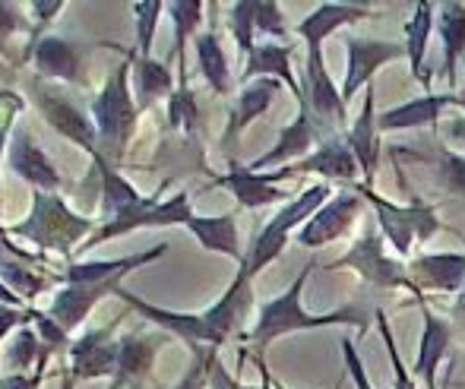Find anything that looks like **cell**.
<instances>
[{
    "instance_id": "1",
    "label": "cell",
    "mask_w": 465,
    "mask_h": 389,
    "mask_svg": "<svg viewBox=\"0 0 465 389\" xmlns=\"http://www.w3.org/2000/svg\"><path fill=\"white\" fill-rule=\"evenodd\" d=\"M311 275V269L298 275L279 298L266 301L257 314L251 335L247 339L263 352L266 345H272L276 339L288 333H301V329H323V326H361L364 329V314L358 307H342V311H330V314H311L301 304V294H304V282Z\"/></svg>"
},
{
    "instance_id": "2",
    "label": "cell",
    "mask_w": 465,
    "mask_h": 389,
    "mask_svg": "<svg viewBox=\"0 0 465 389\" xmlns=\"http://www.w3.org/2000/svg\"><path fill=\"white\" fill-rule=\"evenodd\" d=\"M95 228V222L89 215H80L67 206L57 194H42L32 190V209L23 222L10 228V234L32 241L35 247L51 250V254L70 256V250L83 247V237Z\"/></svg>"
},
{
    "instance_id": "3",
    "label": "cell",
    "mask_w": 465,
    "mask_h": 389,
    "mask_svg": "<svg viewBox=\"0 0 465 389\" xmlns=\"http://www.w3.org/2000/svg\"><path fill=\"white\" fill-rule=\"evenodd\" d=\"M134 64L121 61V67H114V74L108 76V83L102 85V92L93 102V124L98 130V153L108 162H117L127 149V140L134 134L136 115L140 105L134 95Z\"/></svg>"
},
{
    "instance_id": "4",
    "label": "cell",
    "mask_w": 465,
    "mask_h": 389,
    "mask_svg": "<svg viewBox=\"0 0 465 389\" xmlns=\"http://www.w3.org/2000/svg\"><path fill=\"white\" fill-rule=\"evenodd\" d=\"M330 196H332L330 184H313V187H307L304 194L294 196L285 209H279V213L272 215L263 228H260L257 237H253V247H251V254L244 256V263H241V273H244L247 279H253L257 273H263L282 250H285V244H288V237H292L294 228L301 232V228L313 219V213H317Z\"/></svg>"
},
{
    "instance_id": "5",
    "label": "cell",
    "mask_w": 465,
    "mask_h": 389,
    "mask_svg": "<svg viewBox=\"0 0 465 389\" xmlns=\"http://www.w3.org/2000/svg\"><path fill=\"white\" fill-rule=\"evenodd\" d=\"M358 194L364 200H371L373 213H377V222L383 228V237L392 244L399 256H411V247L415 244H424L428 237H434L440 232V219L430 206H424L421 200H411L405 206L392 200H383L371 190V184H358Z\"/></svg>"
},
{
    "instance_id": "6",
    "label": "cell",
    "mask_w": 465,
    "mask_h": 389,
    "mask_svg": "<svg viewBox=\"0 0 465 389\" xmlns=\"http://www.w3.org/2000/svg\"><path fill=\"white\" fill-rule=\"evenodd\" d=\"M193 215L196 213H193V206H190L187 190L168 196V200H159V194L143 196V203H136L134 209H127V213L114 215V219H108L104 225H98L93 232V237H86V241H83L80 254H86V250H93V247H98V244H104V241H111V237H124L130 232H140V228L187 225Z\"/></svg>"
},
{
    "instance_id": "7",
    "label": "cell",
    "mask_w": 465,
    "mask_h": 389,
    "mask_svg": "<svg viewBox=\"0 0 465 389\" xmlns=\"http://www.w3.org/2000/svg\"><path fill=\"white\" fill-rule=\"evenodd\" d=\"M330 269H351V273H358V279L368 282L373 288H405V292H411L415 298H424L421 288L405 273L402 263L383 250V237L377 234V228H368L364 237H358L349 254L339 256Z\"/></svg>"
},
{
    "instance_id": "8",
    "label": "cell",
    "mask_w": 465,
    "mask_h": 389,
    "mask_svg": "<svg viewBox=\"0 0 465 389\" xmlns=\"http://www.w3.org/2000/svg\"><path fill=\"white\" fill-rule=\"evenodd\" d=\"M336 130L330 127H320L317 121L311 117V108H301L298 117H294L288 127H282L276 146L270 149V153H263L260 158H253V162H247L244 168L247 171H257V175H263L266 168H276L279 165L285 168V162H294V158H307V153H311L313 143H323L326 136H332Z\"/></svg>"
},
{
    "instance_id": "9",
    "label": "cell",
    "mask_w": 465,
    "mask_h": 389,
    "mask_svg": "<svg viewBox=\"0 0 465 389\" xmlns=\"http://www.w3.org/2000/svg\"><path fill=\"white\" fill-rule=\"evenodd\" d=\"M35 102L42 117L57 130L61 136H67L70 143H76L80 149H86L89 155H98V130L93 117H86V111H80L67 95L48 89V85H35Z\"/></svg>"
},
{
    "instance_id": "10",
    "label": "cell",
    "mask_w": 465,
    "mask_h": 389,
    "mask_svg": "<svg viewBox=\"0 0 465 389\" xmlns=\"http://www.w3.org/2000/svg\"><path fill=\"white\" fill-rule=\"evenodd\" d=\"M304 105L301 108H311L313 115L323 121V127L336 130L345 127L349 121V105L342 102V89H336L332 76L326 74L323 51H307L304 64Z\"/></svg>"
},
{
    "instance_id": "11",
    "label": "cell",
    "mask_w": 465,
    "mask_h": 389,
    "mask_svg": "<svg viewBox=\"0 0 465 389\" xmlns=\"http://www.w3.org/2000/svg\"><path fill=\"white\" fill-rule=\"evenodd\" d=\"M358 215H361V196L342 190V194L330 196V200L313 213V219L298 232V244L307 250L326 247V244L339 241V237L349 232Z\"/></svg>"
},
{
    "instance_id": "12",
    "label": "cell",
    "mask_w": 465,
    "mask_h": 389,
    "mask_svg": "<svg viewBox=\"0 0 465 389\" xmlns=\"http://www.w3.org/2000/svg\"><path fill=\"white\" fill-rule=\"evenodd\" d=\"M111 329L114 326H102L70 345L67 386L76 384V380H104V377L114 380L121 345H117V339H111Z\"/></svg>"
},
{
    "instance_id": "13",
    "label": "cell",
    "mask_w": 465,
    "mask_h": 389,
    "mask_svg": "<svg viewBox=\"0 0 465 389\" xmlns=\"http://www.w3.org/2000/svg\"><path fill=\"white\" fill-rule=\"evenodd\" d=\"M114 298L127 301L130 307H134L140 316H146L149 323H155V326L162 329V333H172L178 335V339H184L190 348H219L215 345V335L213 329L206 326V316L203 314H184V311H168V307H159V304H149V301L136 298V294H130L127 288H117Z\"/></svg>"
},
{
    "instance_id": "14",
    "label": "cell",
    "mask_w": 465,
    "mask_h": 389,
    "mask_svg": "<svg viewBox=\"0 0 465 389\" xmlns=\"http://www.w3.org/2000/svg\"><path fill=\"white\" fill-rule=\"evenodd\" d=\"M409 55L399 42H377V38H349V74L342 83V102L349 105L361 92V85L371 83V76L380 67L392 61H402Z\"/></svg>"
},
{
    "instance_id": "15",
    "label": "cell",
    "mask_w": 465,
    "mask_h": 389,
    "mask_svg": "<svg viewBox=\"0 0 465 389\" xmlns=\"http://www.w3.org/2000/svg\"><path fill=\"white\" fill-rule=\"evenodd\" d=\"M294 175H298L294 165H285V168H279V171H263V175H257V171H247L244 165L232 162V171H228L225 177H219V184L232 190L234 200H238L244 209H263V206H272V203L285 200V190L276 187V184L285 181V177H294Z\"/></svg>"
},
{
    "instance_id": "16",
    "label": "cell",
    "mask_w": 465,
    "mask_h": 389,
    "mask_svg": "<svg viewBox=\"0 0 465 389\" xmlns=\"http://www.w3.org/2000/svg\"><path fill=\"white\" fill-rule=\"evenodd\" d=\"M6 162H10L13 175H19L25 184H32L42 194H54L61 187V171L45 155V149H38V143L32 140L29 130L19 127L13 134L10 146H6Z\"/></svg>"
},
{
    "instance_id": "17",
    "label": "cell",
    "mask_w": 465,
    "mask_h": 389,
    "mask_svg": "<svg viewBox=\"0 0 465 389\" xmlns=\"http://www.w3.org/2000/svg\"><path fill=\"white\" fill-rule=\"evenodd\" d=\"M251 311H253L251 279L238 269V275H234V282L228 285V292L222 294L209 311H203L206 326L213 329V335H215V345H225V339H232L234 333H241Z\"/></svg>"
},
{
    "instance_id": "18",
    "label": "cell",
    "mask_w": 465,
    "mask_h": 389,
    "mask_svg": "<svg viewBox=\"0 0 465 389\" xmlns=\"http://www.w3.org/2000/svg\"><path fill=\"white\" fill-rule=\"evenodd\" d=\"M83 55L86 45L61 35H42L32 48V64L35 74L45 79H61V83H76L83 70Z\"/></svg>"
},
{
    "instance_id": "19",
    "label": "cell",
    "mask_w": 465,
    "mask_h": 389,
    "mask_svg": "<svg viewBox=\"0 0 465 389\" xmlns=\"http://www.w3.org/2000/svg\"><path fill=\"white\" fill-rule=\"evenodd\" d=\"M253 79H279V83L288 85L298 105H304V85L298 83V76L292 74V48L288 45H276V42H263L247 55L244 74H241V83H253Z\"/></svg>"
},
{
    "instance_id": "20",
    "label": "cell",
    "mask_w": 465,
    "mask_h": 389,
    "mask_svg": "<svg viewBox=\"0 0 465 389\" xmlns=\"http://www.w3.org/2000/svg\"><path fill=\"white\" fill-rule=\"evenodd\" d=\"M409 275L424 292L460 294L465 288V254H424L411 260Z\"/></svg>"
},
{
    "instance_id": "21",
    "label": "cell",
    "mask_w": 465,
    "mask_h": 389,
    "mask_svg": "<svg viewBox=\"0 0 465 389\" xmlns=\"http://www.w3.org/2000/svg\"><path fill=\"white\" fill-rule=\"evenodd\" d=\"M165 244L146 250V254H134V256H121V260H83V263H70V269L64 273L67 285H104V282H124V275L134 273V269L146 266V263L165 256Z\"/></svg>"
},
{
    "instance_id": "22",
    "label": "cell",
    "mask_w": 465,
    "mask_h": 389,
    "mask_svg": "<svg viewBox=\"0 0 465 389\" xmlns=\"http://www.w3.org/2000/svg\"><path fill=\"white\" fill-rule=\"evenodd\" d=\"M117 288H121V282H104V285H67L54 294L48 316L57 323V326L74 333V329H80L83 323L89 320V311H93L98 301L114 294Z\"/></svg>"
},
{
    "instance_id": "23",
    "label": "cell",
    "mask_w": 465,
    "mask_h": 389,
    "mask_svg": "<svg viewBox=\"0 0 465 389\" xmlns=\"http://www.w3.org/2000/svg\"><path fill=\"white\" fill-rule=\"evenodd\" d=\"M368 16H371L368 4H320L311 16H304L298 23V35L307 42V51H323V42L332 32Z\"/></svg>"
},
{
    "instance_id": "24",
    "label": "cell",
    "mask_w": 465,
    "mask_h": 389,
    "mask_svg": "<svg viewBox=\"0 0 465 389\" xmlns=\"http://www.w3.org/2000/svg\"><path fill=\"white\" fill-rule=\"evenodd\" d=\"M450 105L465 111V98L453 95V92H440V95H421V98H411V102L396 105V108L383 111L377 117V124L380 130H415L424 127V124H434L443 115V108H450Z\"/></svg>"
},
{
    "instance_id": "25",
    "label": "cell",
    "mask_w": 465,
    "mask_h": 389,
    "mask_svg": "<svg viewBox=\"0 0 465 389\" xmlns=\"http://www.w3.org/2000/svg\"><path fill=\"white\" fill-rule=\"evenodd\" d=\"M184 228L196 237V244H200L203 250L232 256V260L244 263V254H241V234H238V215L234 213L193 215Z\"/></svg>"
},
{
    "instance_id": "26",
    "label": "cell",
    "mask_w": 465,
    "mask_h": 389,
    "mask_svg": "<svg viewBox=\"0 0 465 389\" xmlns=\"http://www.w3.org/2000/svg\"><path fill=\"white\" fill-rule=\"evenodd\" d=\"M418 301H421V314H424V333H421V348H418L415 374L424 380L428 389H437V367H440V361L447 358V348H450L453 333H450V323L443 320V316H437L428 304H424V298H418Z\"/></svg>"
},
{
    "instance_id": "27",
    "label": "cell",
    "mask_w": 465,
    "mask_h": 389,
    "mask_svg": "<svg viewBox=\"0 0 465 389\" xmlns=\"http://www.w3.org/2000/svg\"><path fill=\"white\" fill-rule=\"evenodd\" d=\"M276 95H279V79H253V83H247L232 108V121H228L225 140L222 143L232 146L247 124H253L257 117H263L266 111H270V105L276 102Z\"/></svg>"
},
{
    "instance_id": "28",
    "label": "cell",
    "mask_w": 465,
    "mask_h": 389,
    "mask_svg": "<svg viewBox=\"0 0 465 389\" xmlns=\"http://www.w3.org/2000/svg\"><path fill=\"white\" fill-rule=\"evenodd\" d=\"M294 171H298V175L313 171V175H323V177H330V181H355V175L361 168H358V158L349 149V143L336 140V134H332L320 143L317 153H311L304 162L294 165Z\"/></svg>"
},
{
    "instance_id": "29",
    "label": "cell",
    "mask_w": 465,
    "mask_h": 389,
    "mask_svg": "<svg viewBox=\"0 0 465 389\" xmlns=\"http://www.w3.org/2000/svg\"><path fill=\"white\" fill-rule=\"evenodd\" d=\"M377 111H373V89L364 92V108L361 115H358V121L349 127V134H345V143H349V149L355 153L358 158V168L364 171V184L373 181V171H377V153H380V140H377Z\"/></svg>"
},
{
    "instance_id": "30",
    "label": "cell",
    "mask_w": 465,
    "mask_h": 389,
    "mask_svg": "<svg viewBox=\"0 0 465 389\" xmlns=\"http://www.w3.org/2000/svg\"><path fill=\"white\" fill-rule=\"evenodd\" d=\"M117 345H121V352H117V374L114 380H111V389H124L127 384H134V380H140L143 374L153 367L155 361V352H159V339L155 335H124V339H117Z\"/></svg>"
},
{
    "instance_id": "31",
    "label": "cell",
    "mask_w": 465,
    "mask_h": 389,
    "mask_svg": "<svg viewBox=\"0 0 465 389\" xmlns=\"http://www.w3.org/2000/svg\"><path fill=\"white\" fill-rule=\"evenodd\" d=\"M437 32L443 42V70L447 83L456 85V67L465 55V6L462 4H440L437 6Z\"/></svg>"
},
{
    "instance_id": "32",
    "label": "cell",
    "mask_w": 465,
    "mask_h": 389,
    "mask_svg": "<svg viewBox=\"0 0 465 389\" xmlns=\"http://www.w3.org/2000/svg\"><path fill=\"white\" fill-rule=\"evenodd\" d=\"M95 168H98V177H102V200H98V206H102L104 219H114V215L134 209L136 203H143V196L136 194L134 184H130L127 177H121V171H117L102 153L95 155Z\"/></svg>"
},
{
    "instance_id": "33",
    "label": "cell",
    "mask_w": 465,
    "mask_h": 389,
    "mask_svg": "<svg viewBox=\"0 0 465 389\" xmlns=\"http://www.w3.org/2000/svg\"><path fill=\"white\" fill-rule=\"evenodd\" d=\"M430 29H434V4L418 0L415 13H411V19L405 23V51H409V61H411V76H415L421 85L430 83V74H428V67H424Z\"/></svg>"
},
{
    "instance_id": "34",
    "label": "cell",
    "mask_w": 465,
    "mask_h": 389,
    "mask_svg": "<svg viewBox=\"0 0 465 389\" xmlns=\"http://www.w3.org/2000/svg\"><path fill=\"white\" fill-rule=\"evenodd\" d=\"M193 42H196V61H200L206 83L213 85L215 95H228L232 92V67H228L225 48L215 38V32H200Z\"/></svg>"
},
{
    "instance_id": "35",
    "label": "cell",
    "mask_w": 465,
    "mask_h": 389,
    "mask_svg": "<svg viewBox=\"0 0 465 389\" xmlns=\"http://www.w3.org/2000/svg\"><path fill=\"white\" fill-rule=\"evenodd\" d=\"M134 89H136V105H140V108H149V105L159 102V98L172 95L174 83H172L168 64L155 61V57H136Z\"/></svg>"
},
{
    "instance_id": "36",
    "label": "cell",
    "mask_w": 465,
    "mask_h": 389,
    "mask_svg": "<svg viewBox=\"0 0 465 389\" xmlns=\"http://www.w3.org/2000/svg\"><path fill=\"white\" fill-rule=\"evenodd\" d=\"M165 10L174 23V55L184 57L187 42L196 38V25L203 19V4L200 0H174V4H165Z\"/></svg>"
},
{
    "instance_id": "37",
    "label": "cell",
    "mask_w": 465,
    "mask_h": 389,
    "mask_svg": "<svg viewBox=\"0 0 465 389\" xmlns=\"http://www.w3.org/2000/svg\"><path fill=\"white\" fill-rule=\"evenodd\" d=\"M42 361V358H48V345H45L42 339H38L35 333H32L29 326H23L16 335L10 339V345H6V352H4V361L10 367H16L19 374L25 371V367L32 364V361Z\"/></svg>"
},
{
    "instance_id": "38",
    "label": "cell",
    "mask_w": 465,
    "mask_h": 389,
    "mask_svg": "<svg viewBox=\"0 0 465 389\" xmlns=\"http://www.w3.org/2000/svg\"><path fill=\"white\" fill-rule=\"evenodd\" d=\"M228 23H232L234 42H238L241 55L247 57L257 48V45H253V35H257V0H238V4L232 6Z\"/></svg>"
},
{
    "instance_id": "39",
    "label": "cell",
    "mask_w": 465,
    "mask_h": 389,
    "mask_svg": "<svg viewBox=\"0 0 465 389\" xmlns=\"http://www.w3.org/2000/svg\"><path fill=\"white\" fill-rule=\"evenodd\" d=\"M162 10H165V4H159V0L134 4V16H136V55H140V57H153L155 25H159Z\"/></svg>"
},
{
    "instance_id": "40",
    "label": "cell",
    "mask_w": 465,
    "mask_h": 389,
    "mask_svg": "<svg viewBox=\"0 0 465 389\" xmlns=\"http://www.w3.org/2000/svg\"><path fill=\"white\" fill-rule=\"evenodd\" d=\"M373 320H377L380 335H383V345H386V354H390L392 386H396V389H418L415 384H411L409 371H405V364H402V354H399V348H396V339H392V329H390V323H386V314L377 311V314H373Z\"/></svg>"
},
{
    "instance_id": "41",
    "label": "cell",
    "mask_w": 465,
    "mask_h": 389,
    "mask_svg": "<svg viewBox=\"0 0 465 389\" xmlns=\"http://www.w3.org/2000/svg\"><path fill=\"white\" fill-rule=\"evenodd\" d=\"M168 124L174 130H193L196 124V102H193V92L184 85L181 79L178 92H172V102H168Z\"/></svg>"
},
{
    "instance_id": "42",
    "label": "cell",
    "mask_w": 465,
    "mask_h": 389,
    "mask_svg": "<svg viewBox=\"0 0 465 389\" xmlns=\"http://www.w3.org/2000/svg\"><path fill=\"white\" fill-rule=\"evenodd\" d=\"M19 111H23V98H19L16 92H10V89L0 92V155L6 153V136L16 134V130H13V124H16Z\"/></svg>"
},
{
    "instance_id": "43",
    "label": "cell",
    "mask_w": 465,
    "mask_h": 389,
    "mask_svg": "<svg viewBox=\"0 0 465 389\" xmlns=\"http://www.w3.org/2000/svg\"><path fill=\"white\" fill-rule=\"evenodd\" d=\"M209 352L213 348L206 345L193 348V364L187 367V374L178 380L174 389H209Z\"/></svg>"
},
{
    "instance_id": "44",
    "label": "cell",
    "mask_w": 465,
    "mask_h": 389,
    "mask_svg": "<svg viewBox=\"0 0 465 389\" xmlns=\"http://www.w3.org/2000/svg\"><path fill=\"white\" fill-rule=\"evenodd\" d=\"M440 177L453 194L465 196V155L440 149Z\"/></svg>"
},
{
    "instance_id": "45",
    "label": "cell",
    "mask_w": 465,
    "mask_h": 389,
    "mask_svg": "<svg viewBox=\"0 0 465 389\" xmlns=\"http://www.w3.org/2000/svg\"><path fill=\"white\" fill-rule=\"evenodd\" d=\"M257 32L260 35H272V38L285 35V19H282L279 4H272V0H257Z\"/></svg>"
},
{
    "instance_id": "46",
    "label": "cell",
    "mask_w": 465,
    "mask_h": 389,
    "mask_svg": "<svg viewBox=\"0 0 465 389\" xmlns=\"http://www.w3.org/2000/svg\"><path fill=\"white\" fill-rule=\"evenodd\" d=\"M342 354H345V371H349L355 389H373L368 371H364V364H361V354H358V348L351 345V339H342Z\"/></svg>"
},
{
    "instance_id": "47",
    "label": "cell",
    "mask_w": 465,
    "mask_h": 389,
    "mask_svg": "<svg viewBox=\"0 0 465 389\" xmlns=\"http://www.w3.org/2000/svg\"><path fill=\"white\" fill-rule=\"evenodd\" d=\"M215 352H219V348L209 352V389H260V386H247V384H241L238 377H232V374L222 367V361Z\"/></svg>"
},
{
    "instance_id": "48",
    "label": "cell",
    "mask_w": 465,
    "mask_h": 389,
    "mask_svg": "<svg viewBox=\"0 0 465 389\" xmlns=\"http://www.w3.org/2000/svg\"><path fill=\"white\" fill-rule=\"evenodd\" d=\"M35 326H38V339H42L48 348H64V345H67V335L70 333L64 326H57V323L51 320L48 314H38L35 316Z\"/></svg>"
},
{
    "instance_id": "49",
    "label": "cell",
    "mask_w": 465,
    "mask_h": 389,
    "mask_svg": "<svg viewBox=\"0 0 465 389\" xmlns=\"http://www.w3.org/2000/svg\"><path fill=\"white\" fill-rule=\"evenodd\" d=\"M35 311H19V307H6L0 304V339H6L10 335L13 326H29V323H35Z\"/></svg>"
},
{
    "instance_id": "50",
    "label": "cell",
    "mask_w": 465,
    "mask_h": 389,
    "mask_svg": "<svg viewBox=\"0 0 465 389\" xmlns=\"http://www.w3.org/2000/svg\"><path fill=\"white\" fill-rule=\"evenodd\" d=\"M13 260H23V263H35V256H29V254H23V250L16 247V244L6 237V232L0 228V266H6V263H13Z\"/></svg>"
},
{
    "instance_id": "51",
    "label": "cell",
    "mask_w": 465,
    "mask_h": 389,
    "mask_svg": "<svg viewBox=\"0 0 465 389\" xmlns=\"http://www.w3.org/2000/svg\"><path fill=\"white\" fill-rule=\"evenodd\" d=\"M16 25H19V10L13 4H0V42L10 32H16Z\"/></svg>"
},
{
    "instance_id": "52",
    "label": "cell",
    "mask_w": 465,
    "mask_h": 389,
    "mask_svg": "<svg viewBox=\"0 0 465 389\" xmlns=\"http://www.w3.org/2000/svg\"><path fill=\"white\" fill-rule=\"evenodd\" d=\"M32 10H35L38 23H51V19L64 10V4H61V0H51V4H32Z\"/></svg>"
},
{
    "instance_id": "53",
    "label": "cell",
    "mask_w": 465,
    "mask_h": 389,
    "mask_svg": "<svg viewBox=\"0 0 465 389\" xmlns=\"http://www.w3.org/2000/svg\"><path fill=\"white\" fill-rule=\"evenodd\" d=\"M42 377H23V374H13V377L0 380V389H35Z\"/></svg>"
},
{
    "instance_id": "54",
    "label": "cell",
    "mask_w": 465,
    "mask_h": 389,
    "mask_svg": "<svg viewBox=\"0 0 465 389\" xmlns=\"http://www.w3.org/2000/svg\"><path fill=\"white\" fill-rule=\"evenodd\" d=\"M0 304H6V307H23V298H19V294L13 292V288L6 285L4 279H0Z\"/></svg>"
},
{
    "instance_id": "55",
    "label": "cell",
    "mask_w": 465,
    "mask_h": 389,
    "mask_svg": "<svg viewBox=\"0 0 465 389\" xmlns=\"http://www.w3.org/2000/svg\"><path fill=\"white\" fill-rule=\"evenodd\" d=\"M447 134L453 136V140H460L462 146H465V115H462V117H456V121H450V124H447Z\"/></svg>"
},
{
    "instance_id": "56",
    "label": "cell",
    "mask_w": 465,
    "mask_h": 389,
    "mask_svg": "<svg viewBox=\"0 0 465 389\" xmlns=\"http://www.w3.org/2000/svg\"><path fill=\"white\" fill-rule=\"evenodd\" d=\"M253 361H257V371H260V389H276V386H272V374L266 371V361L260 358V354Z\"/></svg>"
},
{
    "instance_id": "57",
    "label": "cell",
    "mask_w": 465,
    "mask_h": 389,
    "mask_svg": "<svg viewBox=\"0 0 465 389\" xmlns=\"http://www.w3.org/2000/svg\"><path fill=\"white\" fill-rule=\"evenodd\" d=\"M456 311H465V288H462V292H460V301H456Z\"/></svg>"
},
{
    "instance_id": "58",
    "label": "cell",
    "mask_w": 465,
    "mask_h": 389,
    "mask_svg": "<svg viewBox=\"0 0 465 389\" xmlns=\"http://www.w3.org/2000/svg\"><path fill=\"white\" fill-rule=\"evenodd\" d=\"M272 386H276V389H285V386H282V384H276V380H272Z\"/></svg>"
}]
</instances>
